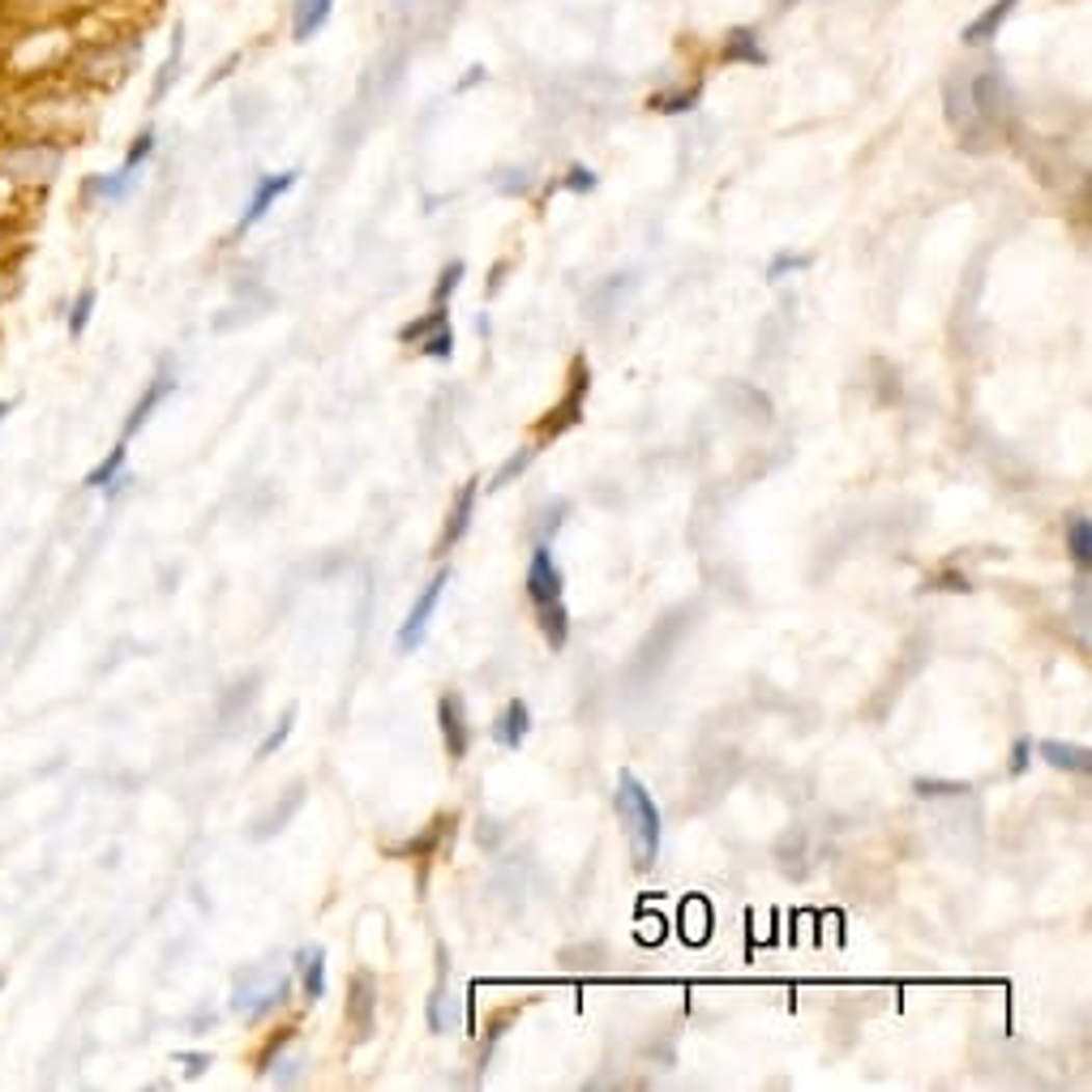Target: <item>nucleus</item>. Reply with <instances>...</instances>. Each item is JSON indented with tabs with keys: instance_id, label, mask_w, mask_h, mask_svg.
<instances>
[{
	"instance_id": "1",
	"label": "nucleus",
	"mask_w": 1092,
	"mask_h": 1092,
	"mask_svg": "<svg viewBox=\"0 0 1092 1092\" xmlns=\"http://www.w3.org/2000/svg\"><path fill=\"white\" fill-rule=\"evenodd\" d=\"M527 601H532V613L544 630V639L553 651H561L570 643V613H566V579H561V566L553 561L549 544L540 540L532 549V561H527Z\"/></svg>"
},
{
	"instance_id": "2",
	"label": "nucleus",
	"mask_w": 1092,
	"mask_h": 1092,
	"mask_svg": "<svg viewBox=\"0 0 1092 1092\" xmlns=\"http://www.w3.org/2000/svg\"><path fill=\"white\" fill-rule=\"evenodd\" d=\"M617 815H621V827L630 835L634 865L651 870L660 857V805L634 771H621L617 776Z\"/></svg>"
},
{
	"instance_id": "3",
	"label": "nucleus",
	"mask_w": 1092,
	"mask_h": 1092,
	"mask_svg": "<svg viewBox=\"0 0 1092 1092\" xmlns=\"http://www.w3.org/2000/svg\"><path fill=\"white\" fill-rule=\"evenodd\" d=\"M964 99H968V116L956 125L960 133H973L977 125L985 129H1011L1015 121V90L1011 82L998 74V69H985V74H973L964 82Z\"/></svg>"
},
{
	"instance_id": "4",
	"label": "nucleus",
	"mask_w": 1092,
	"mask_h": 1092,
	"mask_svg": "<svg viewBox=\"0 0 1092 1092\" xmlns=\"http://www.w3.org/2000/svg\"><path fill=\"white\" fill-rule=\"evenodd\" d=\"M587 391H591V365L587 356H575L570 365V377H566V395H561L540 420H536V433H532V446H549L557 437H566L570 429L583 425V416H587Z\"/></svg>"
},
{
	"instance_id": "5",
	"label": "nucleus",
	"mask_w": 1092,
	"mask_h": 1092,
	"mask_svg": "<svg viewBox=\"0 0 1092 1092\" xmlns=\"http://www.w3.org/2000/svg\"><path fill=\"white\" fill-rule=\"evenodd\" d=\"M288 990H292V981H288V977H274V973L254 968V973H244V977L236 981L232 1011H240L244 1019H258V1015H266L270 1007L288 1003Z\"/></svg>"
},
{
	"instance_id": "6",
	"label": "nucleus",
	"mask_w": 1092,
	"mask_h": 1092,
	"mask_svg": "<svg viewBox=\"0 0 1092 1092\" xmlns=\"http://www.w3.org/2000/svg\"><path fill=\"white\" fill-rule=\"evenodd\" d=\"M446 583H450V570H437L429 583H425V591L416 595V605H411V613H407V621L399 625V639H395V647L403 651V656H411L420 643H425V634H429V621H433V613H437V601H442V591H446Z\"/></svg>"
},
{
	"instance_id": "7",
	"label": "nucleus",
	"mask_w": 1092,
	"mask_h": 1092,
	"mask_svg": "<svg viewBox=\"0 0 1092 1092\" xmlns=\"http://www.w3.org/2000/svg\"><path fill=\"white\" fill-rule=\"evenodd\" d=\"M437 728H442L450 763H463L468 750H472V724H468V708H463L459 694H442L437 698Z\"/></svg>"
},
{
	"instance_id": "8",
	"label": "nucleus",
	"mask_w": 1092,
	"mask_h": 1092,
	"mask_svg": "<svg viewBox=\"0 0 1092 1092\" xmlns=\"http://www.w3.org/2000/svg\"><path fill=\"white\" fill-rule=\"evenodd\" d=\"M347 1024L356 1029V1041H369L377 1029V977L356 973L347 985Z\"/></svg>"
},
{
	"instance_id": "9",
	"label": "nucleus",
	"mask_w": 1092,
	"mask_h": 1092,
	"mask_svg": "<svg viewBox=\"0 0 1092 1092\" xmlns=\"http://www.w3.org/2000/svg\"><path fill=\"white\" fill-rule=\"evenodd\" d=\"M296 176H300V171H274V176H262V181L254 185V197H249V206H244V215H240L236 232H249L254 223H262V219L270 215V206L296 185Z\"/></svg>"
},
{
	"instance_id": "10",
	"label": "nucleus",
	"mask_w": 1092,
	"mask_h": 1092,
	"mask_svg": "<svg viewBox=\"0 0 1092 1092\" xmlns=\"http://www.w3.org/2000/svg\"><path fill=\"white\" fill-rule=\"evenodd\" d=\"M176 391V369H171V361H163L159 365V373H155V381L147 385V395L133 403V411H129V420H125V437H133L137 429L147 425V420L155 416V407H163L167 403V395Z\"/></svg>"
},
{
	"instance_id": "11",
	"label": "nucleus",
	"mask_w": 1092,
	"mask_h": 1092,
	"mask_svg": "<svg viewBox=\"0 0 1092 1092\" xmlns=\"http://www.w3.org/2000/svg\"><path fill=\"white\" fill-rule=\"evenodd\" d=\"M476 492H480V480H468L459 488V498H454L450 514H446V527H442V540H437V553H450L454 544H459L468 536V527H472V514H476Z\"/></svg>"
},
{
	"instance_id": "12",
	"label": "nucleus",
	"mask_w": 1092,
	"mask_h": 1092,
	"mask_svg": "<svg viewBox=\"0 0 1092 1092\" xmlns=\"http://www.w3.org/2000/svg\"><path fill=\"white\" fill-rule=\"evenodd\" d=\"M527 733H532V712H527L523 698H510L502 708V716L492 720V742L502 750H518L527 742Z\"/></svg>"
},
{
	"instance_id": "13",
	"label": "nucleus",
	"mask_w": 1092,
	"mask_h": 1092,
	"mask_svg": "<svg viewBox=\"0 0 1092 1092\" xmlns=\"http://www.w3.org/2000/svg\"><path fill=\"white\" fill-rule=\"evenodd\" d=\"M1019 0H994V5H985L968 26H964V44L981 48V44H994L998 39V30L1007 26V18L1015 14Z\"/></svg>"
},
{
	"instance_id": "14",
	"label": "nucleus",
	"mask_w": 1092,
	"mask_h": 1092,
	"mask_svg": "<svg viewBox=\"0 0 1092 1092\" xmlns=\"http://www.w3.org/2000/svg\"><path fill=\"white\" fill-rule=\"evenodd\" d=\"M720 60H724V64H750V69L767 64V52H763V44H758V30L733 26V30L724 34V44H720Z\"/></svg>"
},
{
	"instance_id": "15",
	"label": "nucleus",
	"mask_w": 1092,
	"mask_h": 1092,
	"mask_svg": "<svg viewBox=\"0 0 1092 1092\" xmlns=\"http://www.w3.org/2000/svg\"><path fill=\"white\" fill-rule=\"evenodd\" d=\"M446 831H454V815H437V819H433L425 831H420V835L395 844V849H385V853H391V857H416V861H425V857L437 853V844L446 840Z\"/></svg>"
},
{
	"instance_id": "16",
	"label": "nucleus",
	"mask_w": 1092,
	"mask_h": 1092,
	"mask_svg": "<svg viewBox=\"0 0 1092 1092\" xmlns=\"http://www.w3.org/2000/svg\"><path fill=\"white\" fill-rule=\"evenodd\" d=\"M296 973H300V985H304V998L317 1003L326 998V947H300L296 951Z\"/></svg>"
},
{
	"instance_id": "17",
	"label": "nucleus",
	"mask_w": 1092,
	"mask_h": 1092,
	"mask_svg": "<svg viewBox=\"0 0 1092 1092\" xmlns=\"http://www.w3.org/2000/svg\"><path fill=\"white\" fill-rule=\"evenodd\" d=\"M335 14V0H296L292 9V39L296 44H309L317 30H322Z\"/></svg>"
},
{
	"instance_id": "18",
	"label": "nucleus",
	"mask_w": 1092,
	"mask_h": 1092,
	"mask_svg": "<svg viewBox=\"0 0 1092 1092\" xmlns=\"http://www.w3.org/2000/svg\"><path fill=\"white\" fill-rule=\"evenodd\" d=\"M1037 754L1049 763V767H1059V771H1075V776H1088L1092 771V754L1084 746H1067V742H1041Z\"/></svg>"
},
{
	"instance_id": "19",
	"label": "nucleus",
	"mask_w": 1092,
	"mask_h": 1092,
	"mask_svg": "<svg viewBox=\"0 0 1092 1092\" xmlns=\"http://www.w3.org/2000/svg\"><path fill=\"white\" fill-rule=\"evenodd\" d=\"M1063 536H1067L1071 561H1075L1080 570H1088V566H1092V523H1088L1084 514H1071L1067 527H1063Z\"/></svg>"
},
{
	"instance_id": "20",
	"label": "nucleus",
	"mask_w": 1092,
	"mask_h": 1092,
	"mask_svg": "<svg viewBox=\"0 0 1092 1092\" xmlns=\"http://www.w3.org/2000/svg\"><path fill=\"white\" fill-rule=\"evenodd\" d=\"M125 459H129V450H125V442L108 454V459H103L90 476H86V488H108V492H116L121 484H125Z\"/></svg>"
},
{
	"instance_id": "21",
	"label": "nucleus",
	"mask_w": 1092,
	"mask_h": 1092,
	"mask_svg": "<svg viewBox=\"0 0 1092 1092\" xmlns=\"http://www.w3.org/2000/svg\"><path fill=\"white\" fill-rule=\"evenodd\" d=\"M133 181H137V171L121 167V171H112V176H95V181L86 185V193H95V197H103V202H125L129 189H133Z\"/></svg>"
},
{
	"instance_id": "22",
	"label": "nucleus",
	"mask_w": 1092,
	"mask_h": 1092,
	"mask_svg": "<svg viewBox=\"0 0 1092 1092\" xmlns=\"http://www.w3.org/2000/svg\"><path fill=\"white\" fill-rule=\"evenodd\" d=\"M442 326H450V313H446V304H433L425 317H411L407 326H399V343H420L425 335H433Z\"/></svg>"
},
{
	"instance_id": "23",
	"label": "nucleus",
	"mask_w": 1092,
	"mask_h": 1092,
	"mask_svg": "<svg viewBox=\"0 0 1092 1092\" xmlns=\"http://www.w3.org/2000/svg\"><path fill=\"white\" fill-rule=\"evenodd\" d=\"M698 86H686V90H660V95H651L647 99V108L651 112H664V116H677V112H690L694 103H698Z\"/></svg>"
},
{
	"instance_id": "24",
	"label": "nucleus",
	"mask_w": 1092,
	"mask_h": 1092,
	"mask_svg": "<svg viewBox=\"0 0 1092 1092\" xmlns=\"http://www.w3.org/2000/svg\"><path fill=\"white\" fill-rule=\"evenodd\" d=\"M912 793L926 797V801H938V797H968L973 784L968 780H938V776H917L912 780Z\"/></svg>"
},
{
	"instance_id": "25",
	"label": "nucleus",
	"mask_w": 1092,
	"mask_h": 1092,
	"mask_svg": "<svg viewBox=\"0 0 1092 1092\" xmlns=\"http://www.w3.org/2000/svg\"><path fill=\"white\" fill-rule=\"evenodd\" d=\"M181 56H185V30L176 26V34H171V52H167V60H163V69H159V78H155V99L167 95V86H171V78H176V69H181Z\"/></svg>"
},
{
	"instance_id": "26",
	"label": "nucleus",
	"mask_w": 1092,
	"mask_h": 1092,
	"mask_svg": "<svg viewBox=\"0 0 1092 1092\" xmlns=\"http://www.w3.org/2000/svg\"><path fill=\"white\" fill-rule=\"evenodd\" d=\"M416 347H420V356H429V361H450V356H454V330H450V326H442V330L425 335V339H420Z\"/></svg>"
},
{
	"instance_id": "27",
	"label": "nucleus",
	"mask_w": 1092,
	"mask_h": 1092,
	"mask_svg": "<svg viewBox=\"0 0 1092 1092\" xmlns=\"http://www.w3.org/2000/svg\"><path fill=\"white\" fill-rule=\"evenodd\" d=\"M532 459H536V446H523L518 454H510V459L502 463V472L492 476V488H506V484H510L514 476H523L527 468H532Z\"/></svg>"
},
{
	"instance_id": "28",
	"label": "nucleus",
	"mask_w": 1092,
	"mask_h": 1092,
	"mask_svg": "<svg viewBox=\"0 0 1092 1092\" xmlns=\"http://www.w3.org/2000/svg\"><path fill=\"white\" fill-rule=\"evenodd\" d=\"M809 262H815L809 254H776V258L767 262V284H780L784 274H797V270H805Z\"/></svg>"
},
{
	"instance_id": "29",
	"label": "nucleus",
	"mask_w": 1092,
	"mask_h": 1092,
	"mask_svg": "<svg viewBox=\"0 0 1092 1092\" xmlns=\"http://www.w3.org/2000/svg\"><path fill=\"white\" fill-rule=\"evenodd\" d=\"M463 274H468V266H463V262H450V266L437 274V284H433V304H446V300L454 296V288L463 284Z\"/></svg>"
},
{
	"instance_id": "30",
	"label": "nucleus",
	"mask_w": 1092,
	"mask_h": 1092,
	"mask_svg": "<svg viewBox=\"0 0 1092 1092\" xmlns=\"http://www.w3.org/2000/svg\"><path fill=\"white\" fill-rule=\"evenodd\" d=\"M292 720H296V708H288V712H284V720H278V728H270V733H266V742L258 746V758H270L278 746L288 742V737H292Z\"/></svg>"
},
{
	"instance_id": "31",
	"label": "nucleus",
	"mask_w": 1092,
	"mask_h": 1092,
	"mask_svg": "<svg viewBox=\"0 0 1092 1092\" xmlns=\"http://www.w3.org/2000/svg\"><path fill=\"white\" fill-rule=\"evenodd\" d=\"M95 300H99V296H95V288H86V292L78 296L74 313H69V330H74V335H82V330H86V322H90V313H95Z\"/></svg>"
},
{
	"instance_id": "32",
	"label": "nucleus",
	"mask_w": 1092,
	"mask_h": 1092,
	"mask_svg": "<svg viewBox=\"0 0 1092 1092\" xmlns=\"http://www.w3.org/2000/svg\"><path fill=\"white\" fill-rule=\"evenodd\" d=\"M557 189H570V193H591V189H595V171H591V167H583V163H575V167L566 171V181H557Z\"/></svg>"
},
{
	"instance_id": "33",
	"label": "nucleus",
	"mask_w": 1092,
	"mask_h": 1092,
	"mask_svg": "<svg viewBox=\"0 0 1092 1092\" xmlns=\"http://www.w3.org/2000/svg\"><path fill=\"white\" fill-rule=\"evenodd\" d=\"M926 587L930 591H973L968 575H960V570H938V575L926 579Z\"/></svg>"
},
{
	"instance_id": "34",
	"label": "nucleus",
	"mask_w": 1092,
	"mask_h": 1092,
	"mask_svg": "<svg viewBox=\"0 0 1092 1092\" xmlns=\"http://www.w3.org/2000/svg\"><path fill=\"white\" fill-rule=\"evenodd\" d=\"M151 155H155V129H147V133H142V137H137V142L129 147V155H125V167H129V171H137V167H142Z\"/></svg>"
},
{
	"instance_id": "35",
	"label": "nucleus",
	"mask_w": 1092,
	"mask_h": 1092,
	"mask_svg": "<svg viewBox=\"0 0 1092 1092\" xmlns=\"http://www.w3.org/2000/svg\"><path fill=\"white\" fill-rule=\"evenodd\" d=\"M1029 763H1033V737H1015L1007 771H1011V776H1024V771H1029Z\"/></svg>"
},
{
	"instance_id": "36",
	"label": "nucleus",
	"mask_w": 1092,
	"mask_h": 1092,
	"mask_svg": "<svg viewBox=\"0 0 1092 1092\" xmlns=\"http://www.w3.org/2000/svg\"><path fill=\"white\" fill-rule=\"evenodd\" d=\"M300 797H304V789L296 784V789H292V797H288V809H274L270 819H262V823H258V835H270V831H278V827H284V823H288V815H292V809L300 805Z\"/></svg>"
},
{
	"instance_id": "37",
	"label": "nucleus",
	"mask_w": 1092,
	"mask_h": 1092,
	"mask_svg": "<svg viewBox=\"0 0 1092 1092\" xmlns=\"http://www.w3.org/2000/svg\"><path fill=\"white\" fill-rule=\"evenodd\" d=\"M181 1063H185L189 1075H202L210 1067V1054H181Z\"/></svg>"
},
{
	"instance_id": "38",
	"label": "nucleus",
	"mask_w": 1092,
	"mask_h": 1092,
	"mask_svg": "<svg viewBox=\"0 0 1092 1092\" xmlns=\"http://www.w3.org/2000/svg\"><path fill=\"white\" fill-rule=\"evenodd\" d=\"M14 411V403H0V425H5V416Z\"/></svg>"
},
{
	"instance_id": "39",
	"label": "nucleus",
	"mask_w": 1092,
	"mask_h": 1092,
	"mask_svg": "<svg viewBox=\"0 0 1092 1092\" xmlns=\"http://www.w3.org/2000/svg\"><path fill=\"white\" fill-rule=\"evenodd\" d=\"M0 990H5V977H0Z\"/></svg>"
}]
</instances>
